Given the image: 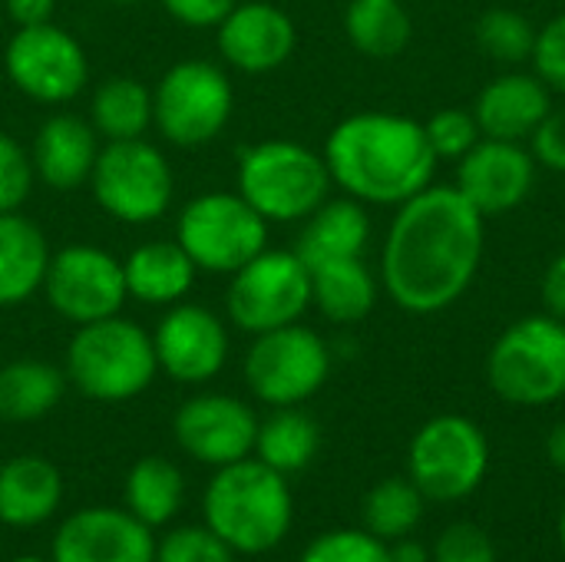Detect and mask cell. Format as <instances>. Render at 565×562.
Here are the masks:
<instances>
[{
  "mask_svg": "<svg viewBox=\"0 0 565 562\" xmlns=\"http://www.w3.org/2000/svg\"><path fill=\"white\" fill-rule=\"evenodd\" d=\"M536 182V159L520 142L507 139H480L463 159L457 172L460 195L483 215H507L526 202Z\"/></svg>",
  "mask_w": 565,
  "mask_h": 562,
  "instance_id": "obj_16",
  "label": "cell"
},
{
  "mask_svg": "<svg viewBox=\"0 0 565 562\" xmlns=\"http://www.w3.org/2000/svg\"><path fill=\"white\" fill-rule=\"evenodd\" d=\"M50 258L36 222L20 212H0V308H13L43 288Z\"/></svg>",
  "mask_w": 565,
  "mask_h": 562,
  "instance_id": "obj_23",
  "label": "cell"
},
{
  "mask_svg": "<svg viewBox=\"0 0 565 562\" xmlns=\"http://www.w3.org/2000/svg\"><path fill=\"white\" fill-rule=\"evenodd\" d=\"M550 109H553L550 86L540 76L507 73L483 86L473 116L487 139L520 142L536 132V126L550 116Z\"/></svg>",
  "mask_w": 565,
  "mask_h": 562,
  "instance_id": "obj_20",
  "label": "cell"
},
{
  "mask_svg": "<svg viewBox=\"0 0 565 562\" xmlns=\"http://www.w3.org/2000/svg\"><path fill=\"white\" fill-rule=\"evenodd\" d=\"M371 238V219L361 209L358 199H338V202H321L298 238L295 255L315 268L324 262H341V258H361Z\"/></svg>",
  "mask_w": 565,
  "mask_h": 562,
  "instance_id": "obj_24",
  "label": "cell"
},
{
  "mask_svg": "<svg viewBox=\"0 0 565 562\" xmlns=\"http://www.w3.org/2000/svg\"><path fill=\"white\" fill-rule=\"evenodd\" d=\"M331 182L351 199L401 205L424 192L437 172V152L420 123L397 113H358L338 123L324 146Z\"/></svg>",
  "mask_w": 565,
  "mask_h": 562,
  "instance_id": "obj_2",
  "label": "cell"
},
{
  "mask_svg": "<svg viewBox=\"0 0 565 562\" xmlns=\"http://www.w3.org/2000/svg\"><path fill=\"white\" fill-rule=\"evenodd\" d=\"M126 291L142 305H179L195 282V262L179 242H146L122 262Z\"/></svg>",
  "mask_w": 565,
  "mask_h": 562,
  "instance_id": "obj_25",
  "label": "cell"
},
{
  "mask_svg": "<svg viewBox=\"0 0 565 562\" xmlns=\"http://www.w3.org/2000/svg\"><path fill=\"white\" fill-rule=\"evenodd\" d=\"M301 562H391V550L367 530H331L305 547Z\"/></svg>",
  "mask_w": 565,
  "mask_h": 562,
  "instance_id": "obj_34",
  "label": "cell"
},
{
  "mask_svg": "<svg viewBox=\"0 0 565 562\" xmlns=\"http://www.w3.org/2000/svg\"><path fill=\"white\" fill-rule=\"evenodd\" d=\"M96 136L99 132L79 116L70 113L50 116L33 139V152H30L33 172L56 192H70L83 185L99 156Z\"/></svg>",
  "mask_w": 565,
  "mask_h": 562,
  "instance_id": "obj_21",
  "label": "cell"
},
{
  "mask_svg": "<svg viewBox=\"0 0 565 562\" xmlns=\"http://www.w3.org/2000/svg\"><path fill=\"white\" fill-rule=\"evenodd\" d=\"M43 291L50 308L73 325L113 318L129 298L122 262H116L109 252L96 245L60 248L50 258Z\"/></svg>",
  "mask_w": 565,
  "mask_h": 562,
  "instance_id": "obj_13",
  "label": "cell"
},
{
  "mask_svg": "<svg viewBox=\"0 0 565 562\" xmlns=\"http://www.w3.org/2000/svg\"><path fill=\"white\" fill-rule=\"evenodd\" d=\"M228 318L248 331L265 335L295 325L311 305V272L295 252H258L228 285Z\"/></svg>",
  "mask_w": 565,
  "mask_h": 562,
  "instance_id": "obj_12",
  "label": "cell"
},
{
  "mask_svg": "<svg viewBox=\"0 0 565 562\" xmlns=\"http://www.w3.org/2000/svg\"><path fill=\"white\" fill-rule=\"evenodd\" d=\"M321 447V431L315 417H308L298 407H275V414L258 424L255 454L262 464H268L278 474H298L305 470Z\"/></svg>",
  "mask_w": 565,
  "mask_h": 562,
  "instance_id": "obj_28",
  "label": "cell"
},
{
  "mask_svg": "<svg viewBox=\"0 0 565 562\" xmlns=\"http://www.w3.org/2000/svg\"><path fill=\"white\" fill-rule=\"evenodd\" d=\"M159 368L179 384L212 381L228 358V335L218 315L202 305H175L152 335Z\"/></svg>",
  "mask_w": 565,
  "mask_h": 562,
  "instance_id": "obj_18",
  "label": "cell"
},
{
  "mask_svg": "<svg viewBox=\"0 0 565 562\" xmlns=\"http://www.w3.org/2000/svg\"><path fill=\"white\" fill-rule=\"evenodd\" d=\"M156 562H235V553L209 527H179L156 543Z\"/></svg>",
  "mask_w": 565,
  "mask_h": 562,
  "instance_id": "obj_36",
  "label": "cell"
},
{
  "mask_svg": "<svg viewBox=\"0 0 565 562\" xmlns=\"http://www.w3.org/2000/svg\"><path fill=\"white\" fill-rule=\"evenodd\" d=\"M424 132L430 139V149L437 152V159H463L477 142H480V126L477 116L467 109H440L437 116H430L424 123Z\"/></svg>",
  "mask_w": 565,
  "mask_h": 562,
  "instance_id": "obj_35",
  "label": "cell"
},
{
  "mask_svg": "<svg viewBox=\"0 0 565 562\" xmlns=\"http://www.w3.org/2000/svg\"><path fill=\"white\" fill-rule=\"evenodd\" d=\"M434 562H497V547L483 527L450 523L434 547Z\"/></svg>",
  "mask_w": 565,
  "mask_h": 562,
  "instance_id": "obj_38",
  "label": "cell"
},
{
  "mask_svg": "<svg viewBox=\"0 0 565 562\" xmlns=\"http://www.w3.org/2000/svg\"><path fill=\"white\" fill-rule=\"evenodd\" d=\"M172 434L192 460L209 467H228L255 454L258 417L238 397L199 394L175 411Z\"/></svg>",
  "mask_w": 565,
  "mask_h": 562,
  "instance_id": "obj_15",
  "label": "cell"
},
{
  "mask_svg": "<svg viewBox=\"0 0 565 562\" xmlns=\"http://www.w3.org/2000/svg\"><path fill=\"white\" fill-rule=\"evenodd\" d=\"M122 497H126V510L156 530V527H166L179 513L182 497H185V477L166 457H142L126 474Z\"/></svg>",
  "mask_w": 565,
  "mask_h": 562,
  "instance_id": "obj_29",
  "label": "cell"
},
{
  "mask_svg": "<svg viewBox=\"0 0 565 562\" xmlns=\"http://www.w3.org/2000/svg\"><path fill=\"white\" fill-rule=\"evenodd\" d=\"M559 547H563V553H565V510H563V517H559Z\"/></svg>",
  "mask_w": 565,
  "mask_h": 562,
  "instance_id": "obj_46",
  "label": "cell"
},
{
  "mask_svg": "<svg viewBox=\"0 0 565 562\" xmlns=\"http://www.w3.org/2000/svg\"><path fill=\"white\" fill-rule=\"evenodd\" d=\"M546 457H550V464L565 474V421H559L553 431H550V437H546Z\"/></svg>",
  "mask_w": 565,
  "mask_h": 562,
  "instance_id": "obj_45",
  "label": "cell"
},
{
  "mask_svg": "<svg viewBox=\"0 0 565 562\" xmlns=\"http://www.w3.org/2000/svg\"><path fill=\"white\" fill-rule=\"evenodd\" d=\"M536 76L550 86L565 93V13L553 17L540 33H536V50H533Z\"/></svg>",
  "mask_w": 565,
  "mask_h": 562,
  "instance_id": "obj_39",
  "label": "cell"
},
{
  "mask_svg": "<svg viewBox=\"0 0 565 562\" xmlns=\"http://www.w3.org/2000/svg\"><path fill=\"white\" fill-rule=\"evenodd\" d=\"M63 500L60 470L36 454L10 457L0 467V523L13 530H30L46 523Z\"/></svg>",
  "mask_w": 565,
  "mask_h": 562,
  "instance_id": "obj_22",
  "label": "cell"
},
{
  "mask_svg": "<svg viewBox=\"0 0 565 562\" xmlns=\"http://www.w3.org/2000/svg\"><path fill=\"white\" fill-rule=\"evenodd\" d=\"M175 242L195 262V268L232 275L268 242V222L238 192H205L192 199L179 222Z\"/></svg>",
  "mask_w": 565,
  "mask_h": 562,
  "instance_id": "obj_8",
  "label": "cell"
},
{
  "mask_svg": "<svg viewBox=\"0 0 565 562\" xmlns=\"http://www.w3.org/2000/svg\"><path fill=\"white\" fill-rule=\"evenodd\" d=\"M298 33L285 10L265 0L235 3L218 20V50L242 73L278 70L295 53Z\"/></svg>",
  "mask_w": 565,
  "mask_h": 562,
  "instance_id": "obj_19",
  "label": "cell"
},
{
  "mask_svg": "<svg viewBox=\"0 0 565 562\" xmlns=\"http://www.w3.org/2000/svg\"><path fill=\"white\" fill-rule=\"evenodd\" d=\"M348 40L374 60H391L411 43L414 23L401 0H351L344 13Z\"/></svg>",
  "mask_w": 565,
  "mask_h": 562,
  "instance_id": "obj_30",
  "label": "cell"
},
{
  "mask_svg": "<svg viewBox=\"0 0 565 562\" xmlns=\"http://www.w3.org/2000/svg\"><path fill=\"white\" fill-rule=\"evenodd\" d=\"M331 172L324 156L301 142L268 139L248 146L238 159V195L265 222H298L308 219L321 202H328Z\"/></svg>",
  "mask_w": 565,
  "mask_h": 562,
  "instance_id": "obj_5",
  "label": "cell"
},
{
  "mask_svg": "<svg viewBox=\"0 0 565 562\" xmlns=\"http://www.w3.org/2000/svg\"><path fill=\"white\" fill-rule=\"evenodd\" d=\"M93 199L119 222H156L172 202V169L146 139H116L99 149L89 172Z\"/></svg>",
  "mask_w": 565,
  "mask_h": 562,
  "instance_id": "obj_10",
  "label": "cell"
},
{
  "mask_svg": "<svg viewBox=\"0 0 565 562\" xmlns=\"http://www.w3.org/2000/svg\"><path fill=\"white\" fill-rule=\"evenodd\" d=\"M13 562H53V560H40V556H20V560Z\"/></svg>",
  "mask_w": 565,
  "mask_h": 562,
  "instance_id": "obj_47",
  "label": "cell"
},
{
  "mask_svg": "<svg viewBox=\"0 0 565 562\" xmlns=\"http://www.w3.org/2000/svg\"><path fill=\"white\" fill-rule=\"evenodd\" d=\"M311 272V305L328 321L354 325L364 321L377 301V282L361 258H341L308 268Z\"/></svg>",
  "mask_w": 565,
  "mask_h": 562,
  "instance_id": "obj_26",
  "label": "cell"
},
{
  "mask_svg": "<svg viewBox=\"0 0 565 562\" xmlns=\"http://www.w3.org/2000/svg\"><path fill=\"white\" fill-rule=\"evenodd\" d=\"M543 301L553 318L565 321V252L559 258H553V265L543 275Z\"/></svg>",
  "mask_w": 565,
  "mask_h": 562,
  "instance_id": "obj_42",
  "label": "cell"
},
{
  "mask_svg": "<svg viewBox=\"0 0 565 562\" xmlns=\"http://www.w3.org/2000/svg\"><path fill=\"white\" fill-rule=\"evenodd\" d=\"M156 371L159 361L152 338L119 315L76 325L66 348V378L93 401H129L152 384Z\"/></svg>",
  "mask_w": 565,
  "mask_h": 562,
  "instance_id": "obj_4",
  "label": "cell"
},
{
  "mask_svg": "<svg viewBox=\"0 0 565 562\" xmlns=\"http://www.w3.org/2000/svg\"><path fill=\"white\" fill-rule=\"evenodd\" d=\"M53 562H156L152 527L129 510L89 507L63 520L53 540Z\"/></svg>",
  "mask_w": 565,
  "mask_h": 562,
  "instance_id": "obj_17",
  "label": "cell"
},
{
  "mask_svg": "<svg viewBox=\"0 0 565 562\" xmlns=\"http://www.w3.org/2000/svg\"><path fill=\"white\" fill-rule=\"evenodd\" d=\"M387 550H391V562H434V553L420 540H411V537L387 543Z\"/></svg>",
  "mask_w": 565,
  "mask_h": 562,
  "instance_id": "obj_44",
  "label": "cell"
},
{
  "mask_svg": "<svg viewBox=\"0 0 565 562\" xmlns=\"http://www.w3.org/2000/svg\"><path fill=\"white\" fill-rule=\"evenodd\" d=\"M7 13L17 26H36V23H50L56 0H3Z\"/></svg>",
  "mask_w": 565,
  "mask_h": 562,
  "instance_id": "obj_43",
  "label": "cell"
},
{
  "mask_svg": "<svg viewBox=\"0 0 565 562\" xmlns=\"http://www.w3.org/2000/svg\"><path fill=\"white\" fill-rule=\"evenodd\" d=\"M427 497L411 477H391L371 487L364 497V530L384 543L411 537L424 520Z\"/></svg>",
  "mask_w": 565,
  "mask_h": 562,
  "instance_id": "obj_32",
  "label": "cell"
},
{
  "mask_svg": "<svg viewBox=\"0 0 565 562\" xmlns=\"http://www.w3.org/2000/svg\"><path fill=\"white\" fill-rule=\"evenodd\" d=\"M33 189V159L26 149L0 132V212H17Z\"/></svg>",
  "mask_w": 565,
  "mask_h": 562,
  "instance_id": "obj_37",
  "label": "cell"
},
{
  "mask_svg": "<svg viewBox=\"0 0 565 562\" xmlns=\"http://www.w3.org/2000/svg\"><path fill=\"white\" fill-rule=\"evenodd\" d=\"M93 129L116 139H142L152 123V93L132 76H109L93 93Z\"/></svg>",
  "mask_w": 565,
  "mask_h": 562,
  "instance_id": "obj_31",
  "label": "cell"
},
{
  "mask_svg": "<svg viewBox=\"0 0 565 562\" xmlns=\"http://www.w3.org/2000/svg\"><path fill=\"white\" fill-rule=\"evenodd\" d=\"M331 374V351L324 338L305 325H285L255 335L245 358V381L252 394L271 407H298L315 397Z\"/></svg>",
  "mask_w": 565,
  "mask_h": 562,
  "instance_id": "obj_11",
  "label": "cell"
},
{
  "mask_svg": "<svg viewBox=\"0 0 565 562\" xmlns=\"http://www.w3.org/2000/svg\"><path fill=\"white\" fill-rule=\"evenodd\" d=\"M407 470L427 500L460 503L487 480L490 441L470 417L440 414L414 434Z\"/></svg>",
  "mask_w": 565,
  "mask_h": 562,
  "instance_id": "obj_7",
  "label": "cell"
},
{
  "mask_svg": "<svg viewBox=\"0 0 565 562\" xmlns=\"http://www.w3.org/2000/svg\"><path fill=\"white\" fill-rule=\"evenodd\" d=\"M238 0H162V7L185 26H218Z\"/></svg>",
  "mask_w": 565,
  "mask_h": 562,
  "instance_id": "obj_41",
  "label": "cell"
},
{
  "mask_svg": "<svg viewBox=\"0 0 565 562\" xmlns=\"http://www.w3.org/2000/svg\"><path fill=\"white\" fill-rule=\"evenodd\" d=\"M113 3H132V0H113Z\"/></svg>",
  "mask_w": 565,
  "mask_h": 562,
  "instance_id": "obj_48",
  "label": "cell"
},
{
  "mask_svg": "<svg viewBox=\"0 0 565 562\" xmlns=\"http://www.w3.org/2000/svg\"><path fill=\"white\" fill-rule=\"evenodd\" d=\"M235 93L228 76L205 60H182L152 89V123L185 149L212 142L232 119Z\"/></svg>",
  "mask_w": 565,
  "mask_h": 562,
  "instance_id": "obj_9",
  "label": "cell"
},
{
  "mask_svg": "<svg viewBox=\"0 0 565 562\" xmlns=\"http://www.w3.org/2000/svg\"><path fill=\"white\" fill-rule=\"evenodd\" d=\"M483 215L457 185H427L401 202L384 242V288L411 315L463 298L483 262Z\"/></svg>",
  "mask_w": 565,
  "mask_h": 562,
  "instance_id": "obj_1",
  "label": "cell"
},
{
  "mask_svg": "<svg viewBox=\"0 0 565 562\" xmlns=\"http://www.w3.org/2000/svg\"><path fill=\"white\" fill-rule=\"evenodd\" d=\"M487 381L516 407H546L565 397V321L530 315L510 325L490 348Z\"/></svg>",
  "mask_w": 565,
  "mask_h": 562,
  "instance_id": "obj_6",
  "label": "cell"
},
{
  "mask_svg": "<svg viewBox=\"0 0 565 562\" xmlns=\"http://www.w3.org/2000/svg\"><path fill=\"white\" fill-rule=\"evenodd\" d=\"M530 142L536 166L565 172V109H550V116L536 126Z\"/></svg>",
  "mask_w": 565,
  "mask_h": 562,
  "instance_id": "obj_40",
  "label": "cell"
},
{
  "mask_svg": "<svg viewBox=\"0 0 565 562\" xmlns=\"http://www.w3.org/2000/svg\"><path fill=\"white\" fill-rule=\"evenodd\" d=\"M536 26L530 17L516 10H487L477 20V43L487 56L500 63H523L533 60L536 50Z\"/></svg>",
  "mask_w": 565,
  "mask_h": 562,
  "instance_id": "obj_33",
  "label": "cell"
},
{
  "mask_svg": "<svg viewBox=\"0 0 565 562\" xmlns=\"http://www.w3.org/2000/svg\"><path fill=\"white\" fill-rule=\"evenodd\" d=\"M10 83L36 103H70L86 86L83 46L53 23L20 26L7 43Z\"/></svg>",
  "mask_w": 565,
  "mask_h": 562,
  "instance_id": "obj_14",
  "label": "cell"
},
{
  "mask_svg": "<svg viewBox=\"0 0 565 562\" xmlns=\"http://www.w3.org/2000/svg\"><path fill=\"white\" fill-rule=\"evenodd\" d=\"M66 391V374L46 361H10L0 368V417L26 424L46 417Z\"/></svg>",
  "mask_w": 565,
  "mask_h": 562,
  "instance_id": "obj_27",
  "label": "cell"
},
{
  "mask_svg": "<svg viewBox=\"0 0 565 562\" xmlns=\"http://www.w3.org/2000/svg\"><path fill=\"white\" fill-rule=\"evenodd\" d=\"M205 527L238 556L271 553L291 530L295 500L288 477L258 457L218 467L202 497Z\"/></svg>",
  "mask_w": 565,
  "mask_h": 562,
  "instance_id": "obj_3",
  "label": "cell"
}]
</instances>
